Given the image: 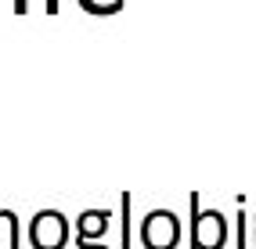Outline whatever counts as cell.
I'll use <instances>...</instances> for the list:
<instances>
[{
	"instance_id": "1",
	"label": "cell",
	"mask_w": 256,
	"mask_h": 249,
	"mask_svg": "<svg viewBox=\"0 0 256 249\" xmlns=\"http://www.w3.org/2000/svg\"><path fill=\"white\" fill-rule=\"evenodd\" d=\"M180 242V217L166 206H156L141 217V246L144 249H177Z\"/></svg>"
},
{
	"instance_id": "2",
	"label": "cell",
	"mask_w": 256,
	"mask_h": 249,
	"mask_svg": "<svg viewBox=\"0 0 256 249\" xmlns=\"http://www.w3.org/2000/svg\"><path fill=\"white\" fill-rule=\"evenodd\" d=\"M228 217L220 210H198V195H192V249H224Z\"/></svg>"
},
{
	"instance_id": "3",
	"label": "cell",
	"mask_w": 256,
	"mask_h": 249,
	"mask_svg": "<svg viewBox=\"0 0 256 249\" xmlns=\"http://www.w3.org/2000/svg\"><path fill=\"white\" fill-rule=\"evenodd\" d=\"M69 217L62 210H36L29 220V246L32 249H65L69 242Z\"/></svg>"
},
{
	"instance_id": "4",
	"label": "cell",
	"mask_w": 256,
	"mask_h": 249,
	"mask_svg": "<svg viewBox=\"0 0 256 249\" xmlns=\"http://www.w3.org/2000/svg\"><path fill=\"white\" fill-rule=\"evenodd\" d=\"M112 228V210H83L76 217L80 242H101V235Z\"/></svg>"
},
{
	"instance_id": "5",
	"label": "cell",
	"mask_w": 256,
	"mask_h": 249,
	"mask_svg": "<svg viewBox=\"0 0 256 249\" xmlns=\"http://www.w3.org/2000/svg\"><path fill=\"white\" fill-rule=\"evenodd\" d=\"M134 195H119V249H134Z\"/></svg>"
},
{
	"instance_id": "6",
	"label": "cell",
	"mask_w": 256,
	"mask_h": 249,
	"mask_svg": "<svg viewBox=\"0 0 256 249\" xmlns=\"http://www.w3.org/2000/svg\"><path fill=\"white\" fill-rule=\"evenodd\" d=\"M0 246L22 249V231H18V213L14 210H0Z\"/></svg>"
},
{
	"instance_id": "7",
	"label": "cell",
	"mask_w": 256,
	"mask_h": 249,
	"mask_svg": "<svg viewBox=\"0 0 256 249\" xmlns=\"http://www.w3.org/2000/svg\"><path fill=\"white\" fill-rule=\"evenodd\" d=\"M80 4H83V11H90V14H119L126 0H80Z\"/></svg>"
},
{
	"instance_id": "8",
	"label": "cell",
	"mask_w": 256,
	"mask_h": 249,
	"mask_svg": "<svg viewBox=\"0 0 256 249\" xmlns=\"http://www.w3.org/2000/svg\"><path fill=\"white\" fill-rule=\"evenodd\" d=\"M76 249H112V246H105V242H80Z\"/></svg>"
},
{
	"instance_id": "9",
	"label": "cell",
	"mask_w": 256,
	"mask_h": 249,
	"mask_svg": "<svg viewBox=\"0 0 256 249\" xmlns=\"http://www.w3.org/2000/svg\"><path fill=\"white\" fill-rule=\"evenodd\" d=\"M47 4V14H58V0H44Z\"/></svg>"
}]
</instances>
